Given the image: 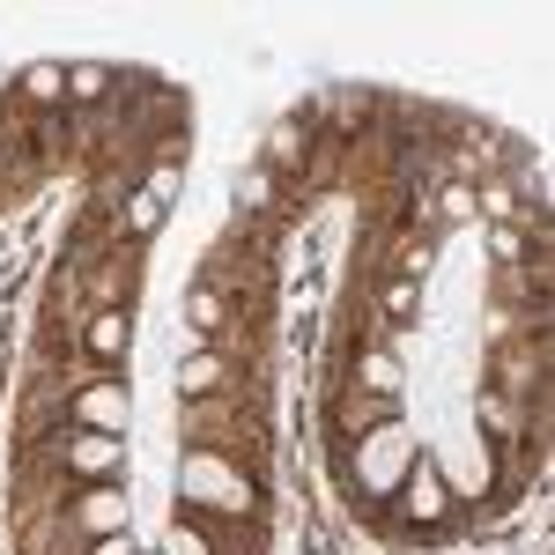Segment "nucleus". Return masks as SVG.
Here are the masks:
<instances>
[{
	"label": "nucleus",
	"mask_w": 555,
	"mask_h": 555,
	"mask_svg": "<svg viewBox=\"0 0 555 555\" xmlns=\"http://www.w3.org/2000/svg\"><path fill=\"white\" fill-rule=\"evenodd\" d=\"M60 460H67V467H89V474H96V467H119V444H112V437H75Z\"/></svg>",
	"instance_id": "6e6552de"
},
{
	"label": "nucleus",
	"mask_w": 555,
	"mask_h": 555,
	"mask_svg": "<svg viewBox=\"0 0 555 555\" xmlns=\"http://www.w3.org/2000/svg\"><path fill=\"white\" fill-rule=\"evenodd\" d=\"M245 208H274V171H253V178H245Z\"/></svg>",
	"instance_id": "4468645a"
},
{
	"label": "nucleus",
	"mask_w": 555,
	"mask_h": 555,
	"mask_svg": "<svg viewBox=\"0 0 555 555\" xmlns=\"http://www.w3.org/2000/svg\"><path fill=\"white\" fill-rule=\"evenodd\" d=\"M156 222H164V193H149V185H141V193L127 201V230H133V237H149Z\"/></svg>",
	"instance_id": "9b49d317"
},
{
	"label": "nucleus",
	"mask_w": 555,
	"mask_h": 555,
	"mask_svg": "<svg viewBox=\"0 0 555 555\" xmlns=\"http://www.w3.org/2000/svg\"><path fill=\"white\" fill-rule=\"evenodd\" d=\"M89 289H96V304H127L133 297V259H112V267H96V282H89Z\"/></svg>",
	"instance_id": "1a4fd4ad"
},
{
	"label": "nucleus",
	"mask_w": 555,
	"mask_h": 555,
	"mask_svg": "<svg viewBox=\"0 0 555 555\" xmlns=\"http://www.w3.org/2000/svg\"><path fill=\"white\" fill-rule=\"evenodd\" d=\"M341 423L348 429H378V423H392V400H385V392L378 400H341Z\"/></svg>",
	"instance_id": "f8f14e48"
},
{
	"label": "nucleus",
	"mask_w": 555,
	"mask_h": 555,
	"mask_svg": "<svg viewBox=\"0 0 555 555\" xmlns=\"http://www.w3.org/2000/svg\"><path fill=\"white\" fill-rule=\"evenodd\" d=\"M23 104H38V112H52V104H67V67H52V60H38V67H23V89H15Z\"/></svg>",
	"instance_id": "f03ea898"
},
{
	"label": "nucleus",
	"mask_w": 555,
	"mask_h": 555,
	"mask_svg": "<svg viewBox=\"0 0 555 555\" xmlns=\"http://www.w3.org/2000/svg\"><path fill=\"white\" fill-rule=\"evenodd\" d=\"M89 356H96V363L127 356V319H119V311H96V319H89Z\"/></svg>",
	"instance_id": "423d86ee"
},
{
	"label": "nucleus",
	"mask_w": 555,
	"mask_h": 555,
	"mask_svg": "<svg viewBox=\"0 0 555 555\" xmlns=\"http://www.w3.org/2000/svg\"><path fill=\"white\" fill-rule=\"evenodd\" d=\"M178 392H185V400H215V392H222V356H193V363L178 371Z\"/></svg>",
	"instance_id": "39448f33"
},
{
	"label": "nucleus",
	"mask_w": 555,
	"mask_h": 555,
	"mask_svg": "<svg viewBox=\"0 0 555 555\" xmlns=\"http://www.w3.org/2000/svg\"><path fill=\"white\" fill-rule=\"evenodd\" d=\"M185 496H193V512H253V481L245 474H222L215 460H193L185 467Z\"/></svg>",
	"instance_id": "f257e3e1"
},
{
	"label": "nucleus",
	"mask_w": 555,
	"mask_h": 555,
	"mask_svg": "<svg viewBox=\"0 0 555 555\" xmlns=\"http://www.w3.org/2000/svg\"><path fill=\"white\" fill-rule=\"evenodd\" d=\"M82 423L89 429H119L127 423V392H119V385H89L82 392Z\"/></svg>",
	"instance_id": "20e7f679"
},
{
	"label": "nucleus",
	"mask_w": 555,
	"mask_h": 555,
	"mask_svg": "<svg viewBox=\"0 0 555 555\" xmlns=\"http://www.w3.org/2000/svg\"><path fill=\"white\" fill-rule=\"evenodd\" d=\"M119 518H127L119 489H89V496H82V526H89V533H119Z\"/></svg>",
	"instance_id": "0eeeda50"
},
{
	"label": "nucleus",
	"mask_w": 555,
	"mask_h": 555,
	"mask_svg": "<svg viewBox=\"0 0 555 555\" xmlns=\"http://www.w3.org/2000/svg\"><path fill=\"white\" fill-rule=\"evenodd\" d=\"M193 326H201V334H222V326H230V304H222V289H193Z\"/></svg>",
	"instance_id": "9d476101"
},
{
	"label": "nucleus",
	"mask_w": 555,
	"mask_h": 555,
	"mask_svg": "<svg viewBox=\"0 0 555 555\" xmlns=\"http://www.w3.org/2000/svg\"><path fill=\"white\" fill-rule=\"evenodd\" d=\"M89 555H133V548H127V533H104V541H96Z\"/></svg>",
	"instance_id": "2eb2a0df"
},
{
	"label": "nucleus",
	"mask_w": 555,
	"mask_h": 555,
	"mask_svg": "<svg viewBox=\"0 0 555 555\" xmlns=\"http://www.w3.org/2000/svg\"><path fill=\"white\" fill-rule=\"evenodd\" d=\"M112 89H119V75H112V67H96V60L67 67V104H104Z\"/></svg>",
	"instance_id": "7ed1b4c3"
},
{
	"label": "nucleus",
	"mask_w": 555,
	"mask_h": 555,
	"mask_svg": "<svg viewBox=\"0 0 555 555\" xmlns=\"http://www.w3.org/2000/svg\"><path fill=\"white\" fill-rule=\"evenodd\" d=\"M363 385L392 400V392H400V371H392V356H363Z\"/></svg>",
	"instance_id": "ddd939ff"
}]
</instances>
